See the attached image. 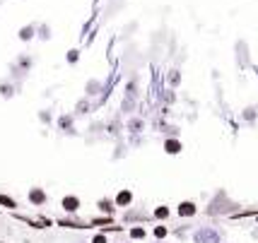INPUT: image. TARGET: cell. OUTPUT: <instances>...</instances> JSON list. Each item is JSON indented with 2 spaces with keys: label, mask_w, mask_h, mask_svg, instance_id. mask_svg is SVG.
I'll return each instance as SVG.
<instances>
[{
  "label": "cell",
  "mask_w": 258,
  "mask_h": 243,
  "mask_svg": "<svg viewBox=\"0 0 258 243\" xmlns=\"http://www.w3.org/2000/svg\"><path fill=\"white\" fill-rule=\"evenodd\" d=\"M39 121L48 125V123H51V111H39Z\"/></svg>",
  "instance_id": "603a6c76"
},
{
  "label": "cell",
  "mask_w": 258,
  "mask_h": 243,
  "mask_svg": "<svg viewBox=\"0 0 258 243\" xmlns=\"http://www.w3.org/2000/svg\"><path fill=\"white\" fill-rule=\"evenodd\" d=\"M99 92H101V82H97V79H90V82H87V87H85L87 99H90V97H97Z\"/></svg>",
  "instance_id": "2e32d148"
},
{
  "label": "cell",
  "mask_w": 258,
  "mask_h": 243,
  "mask_svg": "<svg viewBox=\"0 0 258 243\" xmlns=\"http://www.w3.org/2000/svg\"><path fill=\"white\" fill-rule=\"evenodd\" d=\"M169 85H171V87H176V85H179L181 82V75H179V70H169Z\"/></svg>",
  "instance_id": "44dd1931"
},
{
  "label": "cell",
  "mask_w": 258,
  "mask_h": 243,
  "mask_svg": "<svg viewBox=\"0 0 258 243\" xmlns=\"http://www.w3.org/2000/svg\"><path fill=\"white\" fill-rule=\"evenodd\" d=\"M66 58H68V63H70V65H75V63L80 60V51H78V48H70Z\"/></svg>",
  "instance_id": "7402d4cb"
},
{
  "label": "cell",
  "mask_w": 258,
  "mask_h": 243,
  "mask_svg": "<svg viewBox=\"0 0 258 243\" xmlns=\"http://www.w3.org/2000/svg\"><path fill=\"white\" fill-rule=\"evenodd\" d=\"M125 243H133V241H125Z\"/></svg>",
  "instance_id": "484cf974"
},
{
  "label": "cell",
  "mask_w": 258,
  "mask_h": 243,
  "mask_svg": "<svg viewBox=\"0 0 258 243\" xmlns=\"http://www.w3.org/2000/svg\"><path fill=\"white\" fill-rule=\"evenodd\" d=\"M90 243H109V236H106V231H97L90 238Z\"/></svg>",
  "instance_id": "ffe728a7"
},
{
  "label": "cell",
  "mask_w": 258,
  "mask_h": 243,
  "mask_svg": "<svg viewBox=\"0 0 258 243\" xmlns=\"http://www.w3.org/2000/svg\"><path fill=\"white\" fill-rule=\"evenodd\" d=\"M155 243H164V241H155Z\"/></svg>",
  "instance_id": "d4e9b609"
},
{
  "label": "cell",
  "mask_w": 258,
  "mask_h": 243,
  "mask_svg": "<svg viewBox=\"0 0 258 243\" xmlns=\"http://www.w3.org/2000/svg\"><path fill=\"white\" fill-rule=\"evenodd\" d=\"M125 130H128L131 135H143V130H145V121L138 118V116H133L131 121L125 123Z\"/></svg>",
  "instance_id": "52a82bcc"
},
{
  "label": "cell",
  "mask_w": 258,
  "mask_h": 243,
  "mask_svg": "<svg viewBox=\"0 0 258 243\" xmlns=\"http://www.w3.org/2000/svg\"><path fill=\"white\" fill-rule=\"evenodd\" d=\"M152 217L157 221H167L169 217H171V210H169L167 205H159V207H155V212H152Z\"/></svg>",
  "instance_id": "5bb4252c"
},
{
  "label": "cell",
  "mask_w": 258,
  "mask_h": 243,
  "mask_svg": "<svg viewBox=\"0 0 258 243\" xmlns=\"http://www.w3.org/2000/svg\"><path fill=\"white\" fill-rule=\"evenodd\" d=\"M80 243H85V241H80Z\"/></svg>",
  "instance_id": "83f0119b"
},
{
  "label": "cell",
  "mask_w": 258,
  "mask_h": 243,
  "mask_svg": "<svg viewBox=\"0 0 258 243\" xmlns=\"http://www.w3.org/2000/svg\"><path fill=\"white\" fill-rule=\"evenodd\" d=\"M27 202L34 205V207H44L46 202H48V193L44 188H39V186H34V188L27 190Z\"/></svg>",
  "instance_id": "3957f363"
},
{
  "label": "cell",
  "mask_w": 258,
  "mask_h": 243,
  "mask_svg": "<svg viewBox=\"0 0 258 243\" xmlns=\"http://www.w3.org/2000/svg\"><path fill=\"white\" fill-rule=\"evenodd\" d=\"M152 236H155V241H164L169 236V229L164 226V224H157L155 229H152Z\"/></svg>",
  "instance_id": "ac0fdd59"
},
{
  "label": "cell",
  "mask_w": 258,
  "mask_h": 243,
  "mask_svg": "<svg viewBox=\"0 0 258 243\" xmlns=\"http://www.w3.org/2000/svg\"><path fill=\"white\" fill-rule=\"evenodd\" d=\"M56 123L66 135H75V116H58Z\"/></svg>",
  "instance_id": "5b68a950"
},
{
  "label": "cell",
  "mask_w": 258,
  "mask_h": 243,
  "mask_svg": "<svg viewBox=\"0 0 258 243\" xmlns=\"http://www.w3.org/2000/svg\"><path fill=\"white\" fill-rule=\"evenodd\" d=\"M36 39L48 41V39H51V27H48V24H36Z\"/></svg>",
  "instance_id": "e0dca14e"
},
{
  "label": "cell",
  "mask_w": 258,
  "mask_h": 243,
  "mask_svg": "<svg viewBox=\"0 0 258 243\" xmlns=\"http://www.w3.org/2000/svg\"><path fill=\"white\" fill-rule=\"evenodd\" d=\"M15 94H17V87L12 82H0V97L3 99H12Z\"/></svg>",
  "instance_id": "4fadbf2b"
},
{
  "label": "cell",
  "mask_w": 258,
  "mask_h": 243,
  "mask_svg": "<svg viewBox=\"0 0 258 243\" xmlns=\"http://www.w3.org/2000/svg\"><path fill=\"white\" fill-rule=\"evenodd\" d=\"M113 205L116 207H131L133 205V193L131 190H118L116 198H113Z\"/></svg>",
  "instance_id": "8992f818"
},
{
  "label": "cell",
  "mask_w": 258,
  "mask_h": 243,
  "mask_svg": "<svg viewBox=\"0 0 258 243\" xmlns=\"http://www.w3.org/2000/svg\"><path fill=\"white\" fill-rule=\"evenodd\" d=\"M193 243H222V231L215 226H198L193 231Z\"/></svg>",
  "instance_id": "6da1fadb"
},
{
  "label": "cell",
  "mask_w": 258,
  "mask_h": 243,
  "mask_svg": "<svg viewBox=\"0 0 258 243\" xmlns=\"http://www.w3.org/2000/svg\"><path fill=\"white\" fill-rule=\"evenodd\" d=\"M0 207H5V210H17V200L12 198V195L0 193Z\"/></svg>",
  "instance_id": "9a60e30c"
},
{
  "label": "cell",
  "mask_w": 258,
  "mask_h": 243,
  "mask_svg": "<svg viewBox=\"0 0 258 243\" xmlns=\"http://www.w3.org/2000/svg\"><path fill=\"white\" fill-rule=\"evenodd\" d=\"M229 207H232V210H236L234 202H229V200L220 193V195H217V198L208 205V214H222V212H229Z\"/></svg>",
  "instance_id": "7a4b0ae2"
},
{
  "label": "cell",
  "mask_w": 258,
  "mask_h": 243,
  "mask_svg": "<svg viewBox=\"0 0 258 243\" xmlns=\"http://www.w3.org/2000/svg\"><path fill=\"white\" fill-rule=\"evenodd\" d=\"M17 39L24 41V44H27V41H32V39H36V24H24L22 29L17 32Z\"/></svg>",
  "instance_id": "ba28073f"
},
{
  "label": "cell",
  "mask_w": 258,
  "mask_h": 243,
  "mask_svg": "<svg viewBox=\"0 0 258 243\" xmlns=\"http://www.w3.org/2000/svg\"><path fill=\"white\" fill-rule=\"evenodd\" d=\"M128 236H131V241H143V238H147V229L140 226V224H133L128 229Z\"/></svg>",
  "instance_id": "7c38bea8"
},
{
  "label": "cell",
  "mask_w": 258,
  "mask_h": 243,
  "mask_svg": "<svg viewBox=\"0 0 258 243\" xmlns=\"http://www.w3.org/2000/svg\"><path fill=\"white\" fill-rule=\"evenodd\" d=\"M97 210L104 212V217H113V212H116V205H113V200L101 198L99 202H97Z\"/></svg>",
  "instance_id": "8fae6325"
},
{
  "label": "cell",
  "mask_w": 258,
  "mask_h": 243,
  "mask_svg": "<svg viewBox=\"0 0 258 243\" xmlns=\"http://www.w3.org/2000/svg\"><path fill=\"white\" fill-rule=\"evenodd\" d=\"M181 149H183V144H181L179 137H167L164 140V152L167 154H181Z\"/></svg>",
  "instance_id": "9c48e42d"
},
{
  "label": "cell",
  "mask_w": 258,
  "mask_h": 243,
  "mask_svg": "<svg viewBox=\"0 0 258 243\" xmlns=\"http://www.w3.org/2000/svg\"><path fill=\"white\" fill-rule=\"evenodd\" d=\"M244 121H253V109H246V111H244Z\"/></svg>",
  "instance_id": "cb8c5ba5"
},
{
  "label": "cell",
  "mask_w": 258,
  "mask_h": 243,
  "mask_svg": "<svg viewBox=\"0 0 258 243\" xmlns=\"http://www.w3.org/2000/svg\"><path fill=\"white\" fill-rule=\"evenodd\" d=\"M196 202H188V200H183V202H179V207H176V212H179V217H183V219H188V217H193L196 214Z\"/></svg>",
  "instance_id": "30bf717a"
},
{
  "label": "cell",
  "mask_w": 258,
  "mask_h": 243,
  "mask_svg": "<svg viewBox=\"0 0 258 243\" xmlns=\"http://www.w3.org/2000/svg\"><path fill=\"white\" fill-rule=\"evenodd\" d=\"M87 111H90V99L85 97V99L78 101V106H75V113H73V116H82V113H87Z\"/></svg>",
  "instance_id": "d6986e66"
},
{
  "label": "cell",
  "mask_w": 258,
  "mask_h": 243,
  "mask_svg": "<svg viewBox=\"0 0 258 243\" xmlns=\"http://www.w3.org/2000/svg\"><path fill=\"white\" fill-rule=\"evenodd\" d=\"M256 221H258V214H256Z\"/></svg>",
  "instance_id": "4316f807"
},
{
  "label": "cell",
  "mask_w": 258,
  "mask_h": 243,
  "mask_svg": "<svg viewBox=\"0 0 258 243\" xmlns=\"http://www.w3.org/2000/svg\"><path fill=\"white\" fill-rule=\"evenodd\" d=\"M80 205H82V202H80L78 195H66V198L60 200V207H63V212H66V214H78Z\"/></svg>",
  "instance_id": "277c9868"
}]
</instances>
